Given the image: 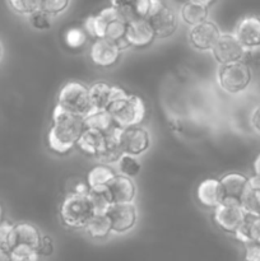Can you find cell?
I'll use <instances>...</instances> for the list:
<instances>
[{
    "label": "cell",
    "instance_id": "1",
    "mask_svg": "<svg viewBox=\"0 0 260 261\" xmlns=\"http://www.w3.org/2000/svg\"><path fill=\"white\" fill-rule=\"evenodd\" d=\"M84 129L83 116L71 114L56 105L47 134L48 148L58 154H66L75 147Z\"/></svg>",
    "mask_w": 260,
    "mask_h": 261
},
{
    "label": "cell",
    "instance_id": "2",
    "mask_svg": "<svg viewBox=\"0 0 260 261\" xmlns=\"http://www.w3.org/2000/svg\"><path fill=\"white\" fill-rule=\"evenodd\" d=\"M127 20L110 5L97 14L91 15L86 19L83 30L93 40L97 38H109L117 41L122 38L126 32Z\"/></svg>",
    "mask_w": 260,
    "mask_h": 261
},
{
    "label": "cell",
    "instance_id": "3",
    "mask_svg": "<svg viewBox=\"0 0 260 261\" xmlns=\"http://www.w3.org/2000/svg\"><path fill=\"white\" fill-rule=\"evenodd\" d=\"M116 126L129 127L140 125L147 116V106L142 97L129 94L117 99L107 109Z\"/></svg>",
    "mask_w": 260,
    "mask_h": 261
},
{
    "label": "cell",
    "instance_id": "4",
    "mask_svg": "<svg viewBox=\"0 0 260 261\" xmlns=\"http://www.w3.org/2000/svg\"><path fill=\"white\" fill-rule=\"evenodd\" d=\"M96 214L88 195H68L60 205L59 216L68 228H84L89 219Z\"/></svg>",
    "mask_w": 260,
    "mask_h": 261
},
{
    "label": "cell",
    "instance_id": "5",
    "mask_svg": "<svg viewBox=\"0 0 260 261\" xmlns=\"http://www.w3.org/2000/svg\"><path fill=\"white\" fill-rule=\"evenodd\" d=\"M58 106L63 107L71 114L86 116L93 110L89 88L81 82H68L59 92Z\"/></svg>",
    "mask_w": 260,
    "mask_h": 261
},
{
    "label": "cell",
    "instance_id": "6",
    "mask_svg": "<svg viewBox=\"0 0 260 261\" xmlns=\"http://www.w3.org/2000/svg\"><path fill=\"white\" fill-rule=\"evenodd\" d=\"M218 84L227 93L236 94L245 91L251 83V69L244 61L219 65L218 69Z\"/></svg>",
    "mask_w": 260,
    "mask_h": 261
},
{
    "label": "cell",
    "instance_id": "7",
    "mask_svg": "<svg viewBox=\"0 0 260 261\" xmlns=\"http://www.w3.org/2000/svg\"><path fill=\"white\" fill-rule=\"evenodd\" d=\"M147 19L154 31L155 37H171L177 30L178 18L175 10L162 0H150Z\"/></svg>",
    "mask_w": 260,
    "mask_h": 261
},
{
    "label": "cell",
    "instance_id": "8",
    "mask_svg": "<svg viewBox=\"0 0 260 261\" xmlns=\"http://www.w3.org/2000/svg\"><path fill=\"white\" fill-rule=\"evenodd\" d=\"M213 222L218 228L227 233L233 234L246 221L247 213L241 204L223 201L213 209Z\"/></svg>",
    "mask_w": 260,
    "mask_h": 261
},
{
    "label": "cell",
    "instance_id": "9",
    "mask_svg": "<svg viewBox=\"0 0 260 261\" xmlns=\"http://www.w3.org/2000/svg\"><path fill=\"white\" fill-rule=\"evenodd\" d=\"M112 232L117 234L132 231L137 224L138 212L134 203H112L106 211Z\"/></svg>",
    "mask_w": 260,
    "mask_h": 261
},
{
    "label": "cell",
    "instance_id": "10",
    "mask_svg": "<svg viewBox=\"0 0 260 261\" xmlns=\"http://www.w3.org/2000/svg\"><path fill=\"white\" fill-rule=\"evenodd\" d=\"M120 144L122 152L132 155H142L149 149L150 135L145 127L140 125L120 129Z\"/></svg>",
    "mask_w": 260,
    "mask_h": 261
},
{
    "label": "cell",
    "instance_id": "11",
    "mask_svg": "<svg viewBox=\"0 0 260 261\" xmlns=\"http://www.w3.org/2000/svg\"><path fill=\"white\" fill-rule=\"evenodd\" d=\"M246 48L242 46L235 33H221L218 41L212 48V55L219 65L235 63L242 59Z\"/></svg>",
    "mask_w": 260,
    "mask_h": 261
},
{
    "label": "cell",
    "instance_id": "12",
    "mask_svg": "<svg viewBox=\"0 0 260 261\" xmlns=\"http://www.w3.org/2000/svg\"><path fill=\"white\" fill-rule=\"evenodd\" d=\"M121 56V50L116 41L109 38H97L89 48V58L94 65L99 68H111Z\"/></svg>",
    "mask_w": 260,
    "mask_h": 261
},
{
    "label": "cell",
    "instance_id": "13",
    "mask_svg": "<svg viewBox=\"0 0 260 261\" xmlns=\"http://www.w3.org/2000/svg\"><path fill=\"white\" fill-rule=\"evenodd\" d=\"M221 36L218 25L213 20H204L199 24L191 25L189 31V41L191 46L199 51H211Z\"/></svg>",
    "mask_w": 260,
    "mask_h": 261
},
{
    "label": "cell",
    "instance_id": "14",
    "mask_svg": "<svg viewBox=\"0 0 260 261\" xmlns=\"http://www.w3.org/2000/svg\"><path fill=\"white\" fill-rule=\"evenodd\" d=\"M125 40L129 43L130 47L134 48H145L154 42L155 33L150 27L147 18L135 19L127 22L126 32H125Z\"/></svg>",
    "mask_w": 260,
    "mask_h": 261
},
{
    "label": "cell",
    "instance_id": "15",
    "mask_svg": "<svg viewBox=\"0 0 260 261\" xmlns=\"http://www.w3.org/2000/svg\"><path fill=\"white\" fill-rule=\"evenodd\" d=\"M223 193V201L241 204L242 199L246 195L251 180L240 172L226 173L219 178Z\"/></svg>",
    "mask_w": 260,
    "mask_h": 261
},
{
    "label": "cell",
    "instance_id": "16",
    "mask_svg": "<svg viewBox=\"0 0 260 261\" xmlns=\"http://www.w3.org/2000/svg\"><path fill=\"white\" fill-rule=\"evenodd\" d=\"M89 94L93 109L107 110L110 105L126 96L127 92H125L121 87L111 86L106 82H96L89 87Z\"/></svg>",
    "mask_w": 260,
    "mask_h": 261
},
{
    "label": "cell",
    "instance_id": "17",
    "mask_svg": "<svg viewBox=\"0 0 260 261\" xmlns=\"http://www.w3.org/2000/svg\"><path fill=\"white\" fill-rule=\"evenodd\" d=\"M235 36L245 48L260 47V17L246 15L242 18L235 30Z\"/></svg>",
    "mask_w": 260,
    "mask_h": 261
},
{
    "label": "cell",
    "instance_id": "18",
    "mask_svg": "<svg viewBox=\"0 0 260 261\" xmlns=\"http://www.w3.org/2000/svg\"><path fill=\"white\" fill-rule=\"evenodd\" d=\"M112 203H133L137 195V186L133 178L119 173L107 185Z\"/></svg>",
    "mask_w": 260,
    "mask_h": 261
},
{
    "label": "cell",
    "instance_id": "19",
    "mask_svg": "<svg viewBox=\"0 0 260 261\" xmlns=\"http://www.w3.org/2000/svg\"><path fill=\"white\" fill-rule=\"evenodd\" d=\"M120 129L121 127L116 126L105 133L103 144H102L101 150H99L97 160L105 165H112V163L119 162L120 157L124 154L121 144H120Z\"/></svg>",
    "mask_w": 260,
    "mask_h": 261
},
{
    "label": "cell",
    "instance_id": "20",
    "mask_svg": "<svg viewBox=\"0 0 260 261\" xmlns=\"http://www.w3.org/2000/svg\"><path fill=\"white\" fill-rule=\"evenodd\" d=\"M196 199L204 208L214 209L223 203L221 181L218 178H205L196 189Z\"/></svg>",
    "mask_w": 260,
    "mask_h": 261
},
{
    "label": "cell",
    "instance_id": "21",
    "mask_svg": "<svg viewBox=\"0 0 260 261\" xmlns=\"http://www.w3.org/2000/svg\"><path fill=\"white\" fill-rule=\"evenodd\" d=\"M114 7L127 22L147 18L150 8V0H110Z\"/></svg>",
    "mask_w": 260,
    "mask_h": 261
},
{
    "label": "cell",
    "instance_id": "22",
    "mask_svg": "<svg viewBox=\"0 0 260 261\" xmlns=\"http://www.w3.org/2000/svg\"><path fill=\"white\" fill-rule=\"evenodd\" d=\"M103 139L105 133L86 127L84 132L82 133L79 140L76 142L75 147L84 154L97 158L102 148V144H103Z\"/></svg>",
    "mask_w": 260,
    "mask_h": 261
},
{
    "label": "cell",
    "instance_id": "23",
    "mask_svg": "<svg viewBox=\"0 0 260 261\" xmlns=\"http://www.w3.org/2000/svg\"><path fill=\"white\" fill-rule=\"evenodd\" d=\"M42 234L38 228L28 222H20L15 224V245H25L37 250Z\"/></svg>",
    "mask_w": 260,
    "mask_h": 261
},
{
    "label": "cell",
    "instance_id": "24",
    "mask_svg": "<svg viewBox=\"0 0 260 261\" xmlns=\"http://www.w3.org/2000/svg\"><path fill=\"white\" fill-rule=\"evenodd\" d=\"M233 236L237 241L244 245L250 242L260 244V217H252L247 214L246 221L235 232Z\"/></svg>",
    "mask_w": 260,
    "mask_h": 261
},
{
    "label": "cell",
    "instance_id": "25",
    "mask_svg": "<svg viewBox=\"0 0 260 261\" xmlns=\"http://www.w3.org/2000/svg\"><path fill=\"white\" fill-rule=\"evenodd\" d=\"M209 8L195 2H184L181 7V19L188 25H195L208 19Z\"/></svg>",
    "mask_w": 260,
    "mask_h": 261
},
{
    "label": "cell",
    "instance_id": "26",
    "mask_svg": "<svg viewBox=\"0 0 260 261\" xmlns=\"http://www.w3.org/2000/svg\"><path fill=\"white\" fill-rule=\"evenodd\" d=\"M83 119L86 127L98 130L102 133L109 132L111 127L115 126L114 119L107 110L93 109L86 116H83Z\"/></svg>",
    "mask_w": 260,
    "mask_h": 261
},
{
    "label": "cell",
    "instance_id": "27",
    "mask_svg": "<svg viewBox=\"0 0 260 261\" xmlns=\"http://www.w3.org/2000/svg\"><path fill=\"white\" fill-rule=\"evenodd\" d=\"M87 234L94 240H102L106 239L110 233L112 232L111 222H110L109 217L106 213H96L87 226L84 227Z\"/></svg>",
    "mask_w": 260,
    "mask_h": 261
},
{
    "label": "cell",
    "instance_id": "28",
    "mask_svg": "<svg viewBox=\"0 0 260 261\" xmlns=\"http://www.w3.org/2000/svg\"><path fill=\"white\" fill-rule=\"evenodd\" d=\"M250 180H251V184H250L246 195L242 199L241 205L249 216L260 217V181L254 177Z\"/></svg>",
    "mask_w": 260,
    "mask_h": 261
},
{
    "label": "cell",
    "instance_id": "29",
    "mask_svg": "<svg viewBox=\"0 0 260 261\" xmlns=\"http://www.w3.org/2000/svg\"><path fill=\"white\" fill-rule=\"evenodd\" d=\"M116 176V172L114 168L110 167V165H97L92 168L87 175V182H88L89 188H99V186H107L110 181Z\"/></svg>",
    "mask_w": 260,
    "mask_h": 261
},
{
    "label": "cell",
    "instance_id": "30",
    "mask_svg": "<svg viewBox=\"0 0 260 261\" xmlns=\"http://www.w3.org/2000/svg\"><path fill=\"white\" fill-rule=\"evenodd\" d=\"M88 196L91 199L92 204H93L96 213H106L109 206L112 204L109 190H107V186L92 188L89 190Z\"/></svg>",
    "mask_w": 260,
    "mask_h": 261
},
{
    "label": "cell",
    "instance_id": "31",
    "mask_svg": "<svg viewBox=\"0 0 260 261\" xmlns=\"http://www.w3.org/2000/svg\"><path fill=\"white\" fill-rule=\"evenodd\" d=\"M117 166H119L120 173L130 178L137 177L140 173V171H142V163L138 160L137 155L126 154V153H124L120 157Z\"/></svg>",
    "mask_w": 260,
    "mask_h": 261
},
{
    "label": "cell",
    "instance_id": "32",
    "mask_svg": "<svg viewBox=\"0 0 260 261\" xmlns=\"http://www.w3.org/2000/svg\"><path fill=\"white\" fill-rule=\"evenodd\" d=\"M15 246V224L3 221L0 223V250L9 252Z\"/></svg>",
    "mask_w": 260,
    "mask_h": 261
},
{
    "label": "cell",
    "instance_id": "33",
    "mask_svg": "<svg viewBox=\"0 0 260 261\" xmlns=\"http://www.w3.org/2000/svg\"><path fill=\"white\" fill-rule=\"evenodd\" d=\"M54 15L42 9H37L28 15V23L36 31H47L53 27Z\"/></svg>",
    "mask_w": 260,
    "mask_h": 261
},
{
    "label": "cell",
    "instance_id": "34",
    "mask_svg": "<svg viewBox=\"0 0 260 261\" xmlns=\"http://www.w3.org/2000/svg\"><path fill=\"white\" fill-rule=\"evenodd\" d=\"M12 261H40V255L36 249L25 245H15L9 251Z\"/></svg>",
    "mask_w": 260,
    "mask_h": 261
},
{
    "label": "cell",
    "instance_id": "35",
    "mask_svg": "<svg viewBox=\"0 0 260 261\" xmlns=\"http://www.w3.org/2000/svg\"><path fill=\"white\" fill-rule=\"evenodd\" d=\"M8 4L13 12L25 17L40 9V0H8Z\"/></svg>",
    "mask_w": 260,
    "mask_h": 261
},
{
    "label": "cell",
    "instance_id": "36",
    "mask_svg": "<svg viewBox=\"0 0 260 261\" xmlns=\"http://www.w3.org/2000/svg\"><path fill=\"white\" fill-rule=\"evenodd\" d=\"M88 35L83 28H70L65 33V43L70 48H81L87 42Z\"/></svg>",
    "mask_w": 260,
    "mask_h": 261
},
{
    "label": "cell",
    "instance_id": "37",
    "mask_svg": "<svg viewBox=\"0 0 260 261\" xmlns=\"http://www.w3.org/2000/svg\"><path fill=\"white\" fill-rule=\"evenodd\" d=\"M69 4L70 0H40V9L56 17L65 12L69 8Z\"/></svg>",
    "mask_w": 260,
    "mask_h": 261
},
{
    "label": "cell",
    "instance_id": "38",
    "mask_svg": "<svg viewBox=\"0 0 260 261\" xmlns=\"http://www.w3.org/2000/svg\"><path fill=\"white\" fill-rule=\"evenodd\" d=\"M241 61H244L250 69L260 68V48H246L242 55Z\"/></svg>",
    "mask_w": 260,
    "mask_h": 261
},
{
    "label": "cell",
    "instance_id": "39",
    "mask_svg": "<svg viewBox=\"0 0 260 261\" xmlns=\"http://www.w3.org/2000/svg\"><path fill=\"white\" fill-rule=\"evenodd\" d=\"M89 188L88 182L87 180H74V181H69V191L68 195H88Z\"/></svg>",
    "mask_w": 260,
    "mask_h": 261
},
{
    "label": "cell",
    "instance_id": "40",
    "mask_svg": "<svg viewBox=\"0 0 260 261\" xmlns=\"http://www.w3.org/2000/svg\"><path fill=\"white\" fill-rule=\"evenodd\" d=\"M38 255H40L41 257H47V256H51L54 252V241L53 239H51L50 236H42V239H41V242L40 245H38Z\"/></svg>",
    "mask_w": 260,
    "mask_h": 261
},
{
    "label": "cell",
    "instance_id": "41",
    "mask_svg": "<svg viewBox=\"0 0 260 261\" xmlns=\"http://www.w3.org/2000/svg\"><path fill=\"white\" fill-rule=\"evenodd\" d=\"M245 261H260V244L250 242L245 245Z\"/></svg>",
    "mask_w": 260,
    "mask_h": 261
},
{
    "label": "cell",
    "instance_id": "42",
    "mask_svg": "<svg viewBox=\"0 0 260 261\" xmlns=\"http://www.w3.org/2000/svg\"><path fill=\"white\" fill-rule=\"evenodd\" d=\"M251 125L254 127L255 132H257L260 134V105L257 107H255L254 111L251 114Z\"/></svg>",
    "mask_w": 260,
    "mask_h": 261
},
{
    "label": "cell",
    "instance_id": "43",
    "mask_svg": "<svg viewBox=\"0 0 260 261\" xmlns=\"http://www.w3.org/2000/svg\"><path fill=\"white\" fill-rule=\"evenodd\" d=\"M252 168H254V178L260 181V153L256 155V158H255Z\"/></svg>",
    "mask_w": 260,
    "mask_h": 261
},
{
    "label": "cell",
    "instance_id": "44",
    "mask_svg": "<svg viewBox=\"0 0 260 261\" xmlns=\"http://www.w3.org/2000/svg\"><path fill=\"white\" fill-rule=\"evenodd\" d=\"M190 2H195V3H199V4L201 5H205V7H211V5H213L214 3L217 2V0H190Z\"/></svg>",
    "mask_w": 260,
    "mask_h": 261
},
{
    "label": "cell",
    "instance_id": "45",
    "mask_svg": "<svg viewBox=\"0 0 260 261\" xmlns=\"http://www.w3.org/2000/svg\"><path fill=\"white\" fill-rule=\"evenodd\" d=\"M0 261H12V260H10L9 252L0 250Z\"/></svg>",
    "mask_w": 260,
    "mask_h": 261
},
{
    "label": "cell",
    "instance_id": "46",
    "mask_svg": "<svg viewBox=\"0 0 260 261\" xmlns=\"http://www.w3.org/2000/svg\"><path fill=\"white\" fill-rule=\"evenodd\" d=\"M4 221V209H3L2 204H0V223Z\"/></svg>",
    "mask_w": 260,
    "mask_h": 261
},
{
    "label": "cell",
    "instance_id": "47",
    "mask_svg": "<svg viewBox=\"0 0 260 261\" xmlns=\"http://www.w3.org/2000/svg\"><path fill=\"white\" fill-rule=\"evenodd\" d=\"M3 56V46H2V42H0V59H2Z\"/></svg>",
    "mask_w": 260,
    "mask_h": 261
},
{
    "label": "cell",
    "instance_id": "48",
    "mask_svg": "<svg viewBox=\"0 0 260 261\" xmlns=\"http://www.w3.org/2000/svg\"><path fill=\"white\" fill-rule=\"evenodd\" d=\"M184 2H188V0H184Z\"/></svg>",
    "mask_w": 260,
    "mask_h": 261
}]
</instances>
